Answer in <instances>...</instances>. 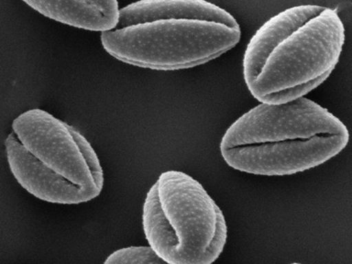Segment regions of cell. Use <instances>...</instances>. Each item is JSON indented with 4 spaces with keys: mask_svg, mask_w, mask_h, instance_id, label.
Returning <instances> with one entry per match:
<instances>
[{
    "mask_svg": "<svg viewBox=\"0 0 352 264\" xmlns=\"http://www.w3.org/2000/svg\"><path fill=\"white\" fill-rule=\"evenodd\" d=\"M230 12L206 0H141L120 9L103 49L125 64L178 71L214 60L241 41Z\"/></svg>",
    "mask_w": 352,
    "mask_h": 264,
    "instance_id": "cell-1",
    "label": "cell"
},
{
    "mask_svg": "<svg viewBox=\"0 0 352 264\" xmlns=\"http://www.w3.org/2000/svg\"><path fill=\"white\" fill-rule=\"evenodd\" d=\"M345 28L338 12L319 5L285 9L267 21L243 58L248 89L261 103L302 98L331 75L344 49Z\"/></svg>",
    "mask_w": 352,
    "mask_h": 264,
    "instance_id": "cell-2",
    "label": "cell"
},
{
    "mask_svg": "<svg viewBox=\"0 0 352 264\" xmlns=\"http://www.w3.org/2000/svg\"><path fill=\"white\" fill-rule=\"evenodd\" d=\"M344 122L314 100L302 98L248 110L220 142L235 170L264 176L298 174L324 164L347 146Z\"/></svg>",
    "mask_w": 352,
    "mask_h": 264,
    "instance_id": "cell-3",
    "label": "cell"
},
{
    "mask_svg": "<svg viewBox=\"0 0 352 264\" xmlns=\"http://www.w3.org/2000/svg\"><path fill=\"white\" fill-rule=\"evenodd\" d=\"M15 180L44 202H90L104 187V173L92 144L76 128L41 109L27 110L5 141Z\"/></svg>",
    "mask_w": 352,
    "mask_h": 264,
    "instance_id": "cell-4",
    "label": "cell"
},
{
    "mask_svg": "<svg viewBox=\"0 0 352 264\" xmlns=\"http://www.w3.org/2000/svg\"><path fill=\"white\" fill-rule=\"evenodd\" d=\"M144 237L170 264H212L228 241L221 209L199 182L186 173H162L144 199Z\"/></svg>",
    "mask_w": 352,
    "mask_h": 264,
    "instance_id": "cell-5",
    "label": "cell"
},
{
    "mask_svg": "<svg viewBox=\"0 0 352 264\" xmlns=\"http://www.w3.org/2000/svg\"><path fill=\"white\" fill-rule=\"evenodd\" d=\"M28 6L50 20L93 32L116 30L120 17L116 0H26Z\"/></svg>",
    "mask_w": 352,
    "mask_h": 264,
    "instance_id": "cell-6",
    "label": "cell"
},
{
    "mask_svg": "<svg viewBox=\"0 0 352 264\" xmlns=\"http://www.w3.org/2000/svg\"><path fill=\"white\" fill-rule=\"evenodd\" d=\"M103 264H170L157 256L148 246H131L114 251Z\"/></svg>",
    "mask_w": 352,
    "mask_h": 264,
    "instance_id": "cell-7",
    "label": "cell"
},
{
    "mask_svg": "<svg viewBox=\"0 0 352 264\" xmlns=\"http://www.w3.org/2000/svg\"><path fill=\"white\" fill-rule=\"evenodd\" d=\"M290 264H302V263H290Z\"/></svg>",
    "mask_w": 352,
    "mask_h": 264,
    "instance_id": "cell-8",
    "label": "cell"
}]
</instances>
